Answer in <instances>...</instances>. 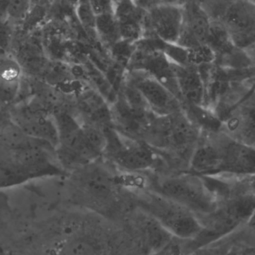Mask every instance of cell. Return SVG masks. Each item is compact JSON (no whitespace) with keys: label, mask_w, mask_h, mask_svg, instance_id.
Wrapping results in <instances>:
<instances>
[{"label":"cell","mask_w":255,"mask_h":255,"mask_svg":"<svg viewBox=\"0 0 255 255\" xmlns=\"http://www.w3.org/2000/svg\"><path fill=\"white\" fill-rule=\"evenodd\" d=\"M169 2L177 3V4H184V0H160V3Z\"/></svg>","instance_id":"cell-25"},{"label":"cell","mask_w":255,"mask_h":255,"mask_svg":"<svg viewBox=\"0 0 255 255\" xmlns=\"http://www.w3.org/2000/svg\"><path fill=\"white\" fill-rule=\"evenodd\" d=\"M65 173L50 142L25 133L7 115L0 121V189Z\"/></svg>","instance_id":"cell-1"},{"label":"cell","mask_w":255,"mask_h":255,"mask_svg":"<svg viewBox=\"0 0 255 255\" xmlns=\"http://www.w3.org/2000/svg\"><path fill=\"white\" fill-rule=\"evenodd\" d=\"M75 15L82 29L88 35L95 34V18L87 0H81L74 7Z\"/></svg>","instance_id":"cell-19"},{"label":"cell","mask_w":255,"mask_h":255,"mask_svg":"<svg viewBox=\"0 0 255 255\" xmlns=\"http://www.w3.org/2000/svg\"><path fill=\"white\" fill-rule=\"evenodd\" d=\"M66 1H67V2L70 4V5H72L73 7H75V6H76V4H77L78 3L81 1V0H66Z\"/></svg>","instance_id":"cell-26"},{"label":"cell","mask_w":255,"mask_h":255,"mask_svg":"<svg viewBox=\"0 0 255 255\" xmlns=\"http://www.w3.org/2000/svg\"><path fill=\"white\" fill-rule=\"evenodd\" d=\"M175 66V75L183 108L205 107L206 84L202 70L196 66Z\"/></svg>","instance_id":"cell-13"},{"label":"cell","mask_w":255,"mask_h":255,"mask_svg":"<svg viewBox=\"0 0 255 255\" xmlns=\"http://www.w3.org/2000/svg\"><path fill=\"white\" fill-rule=\"evenodd\" d=\"M184 22L177 44L191 49L206 44L211 19L196 0L184 3Z\"/></svg>","instance_id":"cell-11"},{"label":"cell","mask_w":255,"mask_h":255,"mask_svg":"<svg viewBox=\"0 0 255 255\" xmlns=\"http://www.w3.org/2000/svg\"><path fill=\"white\" fill-rule=\"evenodd\" d=\"M184 22V5L158 3L147 9L144 36H154L167 43H177Z\"/></svg>","instance_id":"cell-8"},{"label":"cell","mask_w":255,"mask_h":255,"mask_svg":"<svg viewBox=\"0 0 255 255\" xmlns=\"http://www.w3.org/2000/svg\"></svg>","instance_id":"cell-29"},{"label":"cell","mask_w":255,"mask_h":255,"mask_svg":"<svg viewBox=\"0 0 255 255\" xmlns=\"http://www.w3.org/2000/svg\"><path fill=\"white\" fill-rule=\"evenodd\" d=\"M187 171L204 177L254 176L255 146L228 136L221 130H202Z\"/></svg>","instance_id":"cell-2"},{"label":"cell","mask_w":255,"mask_h":255,"mask_svg":"<svg viewBox=\"0 0 255 255\" xmlns=\"http://www.w3.org/2000/svg\"><path fill=\"white\" fill-rule=\"evenodd\" d=\"M191 1V0H184V3L187 2V1Z\"/></svg>","instance_id":"cell-27"},{"label":"cell","mask_w":255,"mask_h":255,"mask_svg":"<svg viewBox=\"0 0 255 255\" xmlns=\"http://www.w3.org/2000/svg\"><path fill=\"white\" fill-rule=\"evenodd\" d=\"M95 34L97 38L109 49L121 41L119 25L114 13L96 16Z\"/></svg>","instance_id":"cell-15"},{"label":"cell","mask_w":255,"mask_h":255,"mask_svg":"<svg viewBox=\"0 0 255 255\" xmlns=\"http://www.w3.org/2000/svg\"><path fill=\"white\" fill-rule=\"evenodd\" d=\"M141 211L152 217L173 238L193 239L204 230L194 213L147 187L128 190Z\"/></svg>","instance_id":"cell-6"},{"label":"cell","mask_w":255,"mask_h":255,"mask_svg":"<svg viewBox=\"0 0 255 255\" xmlns=\"http://www.w3.org/2000/svg\"><path fill=\"white\" fill-rule=\"evenodd\" d=\"M22 70L11 54H0V111L7 112L19 97Z\"/></svg>","instance_id":"cell-14"},{"label":"cell","mask_w":255,"mask_h":255,"mask_svg":"<svg viewBox=\"0 0 255 255\" xmlns=\"http://www.w3.org/2000/svg\"><path fill=\"white\" fill-rule=\"evenodd\" d=\"M53 117L58 133L55 153L64 172L68 173L103 157L105 130L84 125L64 110L57 111Z\"/></svg>","instance_id":"cell-3"},{"label":"cell","mask_w":255,"mask_h":255,"mask_svg":"<svg viewBox=\"0 0 255 255\" xmlns=\"http://www.w3.org/2000/svg\"><path fill=\"white\" fill-rule=\"evenodd\" d=\"M57 255H100L97 247L85 238H73L61 247Z\"/></svg>","instance_id":"cell-18"},{"label":"cell","mask_w":255,"mask_h":255,"mask_svg":"<svg viewBox=\"0 0 255 255\" xmlns=\"http://www.w3.org/2000/svg\"><path fill=\"white\" fill-rule=\"evenodd\" d=\"M95 16L114 13L115 0H87Z\"/></svg>","instance_id":"cell-22"},{"label":"cell","mask_w":255,"mask_h":255,"mask_svg":"<svg viewBox=\"0 0 255 255\" xmlns=\"http://www.w3.org/2000/svg\"><path fill=\"white\" fill-rule=\"evenodd\" d=\"M11 1L13 0H0V19L4 18L6 8Z\"/></svg>","instance_id":"cell-24"},{"label":"cell","mask_w":255,"mask_h":255,"mask_svg":"<svg viewBox=\"0 0 255 255\" xmlns=\"http://www.w3.org/2000/svg\"><path fill=\"white\" fill-rule=\"evenodd\" d=\"M147 9L135 0H115L114 14L119 25L121 40L134 44L145 33Z\"/></svg>","instance_id":"cell-12"},{"label":"cell","mask_w":255,"mask_h":255,"mask_svg":"<svg viewBox=\"0 0 255 255\" xmlns=\"http://www.w3.org/2000/svg\"><path fill=\"white\" fill-rule=\"evenodd\" d=\"M250 1H254L255 2V0H250Z\"/></svg>","instance_id":"cell-28"},{"label":"cell","mask_w":255,"mask_h":255,"mask_svg":"<svg viewBox=\"0 0 255 255\" xmlns=\"http://www.w3.org/2000/svg\"><path fill=\"white\" fill-rule=\"evenodd\" d=\"M32 0H13L9 3L4 19L15 30L22 25L32 7Z\"/></svg>","instance_id":"cell-17"},{"label":"cell","mask_w":255,"mask_h":255,"mask_svg":"<svg viewBox=\"0 0 255 255\" xmlns=\"http://www.w3.org/2000/svg\"><path fill=\"white\" fill-rule=\"evenodd\" d=\"M211 20L221 21L235 0H196Z\"/></svg>","instance_id":"cell-20"},{"label":"cell","mask_w":255,"mask_h":255,"mask_svg":"<svg viewBox=\"0 0 255 255\" xmlns=\"http://www.w3.org/2000/svg\"><path fill=\"white\" fill-rule=\"evenodd\" d=\"M220 22L230 34L235 47L254 52L255 5L250 0H235L229 6Z\"/></svg>","instance_id":"cell-9"},{"label":"cell","mask_w":255,"mask_h":255,"mask_svg":"<svg viewBox=\"0 0 255 255\" xmlns=\"http://www.w3.org/2000/svg\"><path fill=\"white\" fill-rule=\"evenodd\" d=\"M220 121V130L235 140L255 146V94L232 108Z\"/></svg>","instance_id":"cell-10"},{"label":"cell","mask_w":255,"mask_h":255,"mask_svg":"<svg viewBox=\"0 0 255 255\" xmlns=\"http://www.w3.org/2000/svg\"><path fill=\"white\" fill-rule=\"evenodd\" d=\"M15 29L4 18L0 19V54H10Z\"/></svg>","instance_id":"cell-21"},{"label":"cell","mask_w":255,"mask_h":255,"mask_svg":"<svg viewBox=\"0 0 255 255\" xmlns=\"http://www.w3.org/2000/svg\"><path fill=\"white\" fill-rule=\"evenodd\" d=\"M105 133L106 145L102 158L118 170L141 174L171 171L163 156L145 141L127 136L113 127Z\"/></svg>","instance_id":"cell-5"},{"label":"cell","mask_w":255,"mask_h":255,"mask_svg":"<svg viewBox=\"0 0 255 255\" xmlns=\"http://www.w3.org/2000/svg\"><path fill=\"white\" fill-rule=\"evenodd\" d=\"M147 188L187 208L199 218L214 212L220 202L208 178L188 171L149 174Z\"/></svg>","instance_id":"cell-4"},{"label":"cell","mask_w":255,"mask_h":255,"mask_svg":"<svg viewBox=\"0 0 255 255\" xmlns=\"http://www.w3.org/2000/svg\"><path fill=\"white\" fill-rule=\"evenodd\" d=\"M124 76L139 91L156 116H169L184 109L179 100L146 72L126 69Z\"/></svg>","instance_id":"cell-7"},{"label":"cell","mask_w":255,"mask_h":255,"mask_svg":"<svg viewBox=\"0 0 255 255\" xmlns=\"http://www.w3.org/2000/svg\"><path fill=\"white\" fill-rule=\"evenodd\" d=\"M171 244L168 245L167 247L163 248V250L156 252L153 255H175V250H176Z\"/></svg>","instance_id":"cell-23"},{"label":"cell","mask_w":255,"mask_h":255,"mask_svg":"<svg viewBox=\"0 0 255 255\" xmlns=\"http://www.w3.org/2000/svg\"><path fill=\"white\" fill-rule=\"evenodd\" d=\"M206 44L214 50L216 57L235 47L229 31L220 21L211 20Z\"/></svg>","instance_id":"cell-16"}]
</instances>
